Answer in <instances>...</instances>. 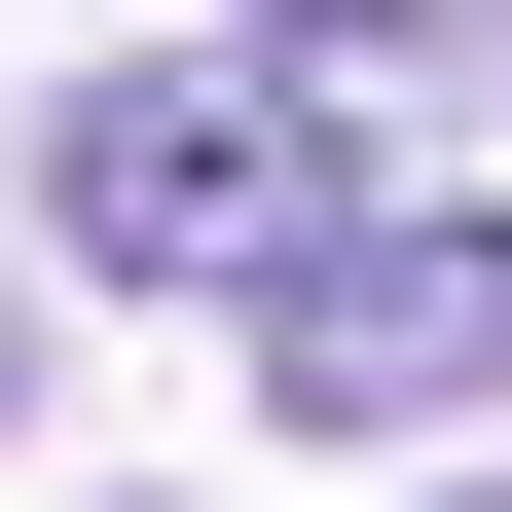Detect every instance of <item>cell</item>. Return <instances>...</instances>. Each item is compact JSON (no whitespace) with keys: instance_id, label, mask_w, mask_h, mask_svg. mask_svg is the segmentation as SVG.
<instances>
[{"instance_id":"2","label":"cell","mask_w":512,"mask_h":512,"mask_svg":"<svg viewBox=\"0 0 512 512\" xmlns=\"http://www.w3.org/2000/svg\"><path fill=\"white\" fill-rule=\"evenodd\" d=\"M256 403L293 439H476L512 403V220H403V183H366V220L256 293Z\"/></svg>"},{"instance_id":"1","label":"cell","mask_w":512,"mask_h":512,"mask_svg":"<svg viewBox=\"0 0 512 512\" xmlns=\"http://www.w3.org/2000/svg\"><path fill=\"white\" fill-rule=\"evenodd\" d=\"M37 220H74L110 293H293V256L366 220V74L330 37H110V74L37 110Z\"/></svg>"},{"instance_id":"3","label":"cell","mask_w":512,"mask_h":512,"mask_svg":"<svg viewBox=\"0 0 512 512\" xmlns=\"http://www.w3.org/2000/svg\"><path fill=\"white\" fill-rule=\"evenodd\" d=\"M0 439H37V293H0Z\"/></svg>"}]
</instances>
